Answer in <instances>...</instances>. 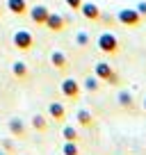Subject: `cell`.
I'll use <instances>...</instances> for the list:
<instances>
[{"instance_id": "obj_1", "label": "cell", "mask_w": 146, "mask_h": 155, "mask_svg": "<svg viewBox=\"0 0 146 155\" xmlns=\"http://www.w3.org/2000/svg\"><path fill=\"white\" fill-rule=\"evenodd\" d=\"M98 48H101V53H107V55H112L119 50V39L117 34L112 32H101L98 34Z\"/></svg>"}, {"instance_id": "obj_2", "label": "cell", "mask_w": 146, "mask_h": 155, "mask_svg": "<svg viewBox=\"0 0 146 155\" xmlns=\"http://www.w3.org/2000/svg\"><path fill=\"white\" fill-rule=\"evenodd\" d=\"M117 21L121 25H126V28H137V25L141 23V14L137 9H119Z\"/></svg>"}, {"instance_id": "obj_3", "label": "cell", "mask_w": 146, "mask_h": 155, "mask_svg": "<svg viewBox=\"0 0 146 155\" xmlns=\"http://www.w3.org/2000/svg\"><path fill=\"white\" fill-rule=\"evenodd\" d=\"M14 46L18 50H30L34 46V37H32V32H28V30H18V32H14Z\"/></svg>"}, {"instance_id": "obj_4", "label": "cell", "mask_w": 146, "mask_h": 155, "mask_svg": "<svg viewBox=\"0 0 146 155\" xmlns=\"http://www.w3.org/2000/svg\"><path fill=\"white\" fill-rule=\"evenodd\" d=\"M59 91L64 94V98H78L80 96V82L73 80V78H66V80L59 84Z\"/></svg>"}, {"instance_id": "obj_5", "label": "cell", "mask_w": 146, "mask_h": 155, "mask_svg": "<svg viewBox=\"0 0 146 155\" xmlns=\"http://www.w3.org/2000/svg\"><path fill=\"white\" fill-rule=\"evenodd\" d=\"M44 25L50 30V32H62L64 25H66V18H64L62 14H48V18H46Z\"/></svg>"}, {"instance_id": "obj_6", "label": "cell", "mask_w": 146, "mask_h": 155, "mask_svg": "<svg viewBox=\"0 0 146 155\" xmlns=\"http://www.w3.org/2000/svg\"><path fill=\"white\" fill-rule=\"evenodd\" d=\"M28 12H30V18H32V23H37V25H44L46 18H48V14H50V12L46 9L44 5H34L32 9H28Z\"/></svg>"}, {"instance_id": "obj_7", "label": "cell", "mask_w": 146, "mask_h": 155, "mask_svg": "<svg viewBox=\"0 0 146 155\" xmlns=\"http://www.w3.org/2000/svg\"><path fill=\"white\" fill-rule=\"evenodd\" d=\"M80 12H82V16H85V18H89V21H98V18H101V9H98L94 2H82Z\"/></svg>"}, {"instance_id": "obj_8", "label": "cell", "mask_w": 146, "mask_h": 155, "mask_svg": "<svg viewBox=\"0 0 146 155\" xmlns=\"http://www.w3.org/2000/svg\"><path fill=\"white\" fill-rule=\"evenodd\" d=\"M110 73H112V66H110L107 62H98L96 66H94V75H96L101 82H105L107 78H110Z\"/></svg>"}, {"instance_id": "obj_9", "label": "cell", "mask_w": 146, "mask_h": 155, "mask_svg": "<svg viewBox=\"0 0 146 155\" xmlns=\"http://www.w3.org/2000/svg\"><path fill=\"white\" fill-rule=\"evenodd\" d=\"M50 64H53L57 71H62V68H66V66H68V57L62 53V50H55V53L50 55Z\"/></svg>"}, {"instance_id": "obj_10", "label": "cell", "mask_w": 146, "mask_h": 155, "mask_svg": "<svg viewBox=\"0 0 146 155\" xmlns=\"http://www.w3.org/2000/svg\"><path fill=\"white\" fill-rule=\"evenodd\" d=\"M7 7H9V12L16 14V16H23L25 12H28V2H25V0H7Z\"/></svg>"}, {"instance_id": "obj_11", "label": "cell", "mask_w": 146, "mask_h": 155, "mask_svg": "<svg viewBox=\"0 0 146 155\" xmlns=\"http://www.w3.org/2000/svg\"><path fill=\"white\" fill-rule=\"evenodd\" d=\"M48 114H50V119H55V121H64V116H66V110H64L62 103H50Z\"/></svg>"}, {"instance_id": "obj_12", "label": "cell", "mask_w": 146, "mask_h": 155, "mask_svg": "<svg viewBox=\"0 0 146 155\" xmlns=\"http://www.w3.org/2000/svg\"><path fill=\"white\" fill-rule=\"evenodd\" d=\"M75 119H78V123H80V126H85V128H89L94 123V116H91V112H89V110H78V112H75Z\"/></svg>"}, {"instance_id": "obj_13", "label": "cell", "mask_w": 146, "mask_h": 155, "mask_svg": "<svg viewBox=\"0 0 146 155\" xmlns=\"http://www.w3.org/2000/svg\"><path fill=\"white\" fill-rule=\"evenodd\" d=\"M9 132L14 137H23L25 135V126L21 119H9Z\"/></svg>"}, {"instance_id": "obj_14", "label": "cell", "mask_w": 146, "mask_h": 155, "mask_svg": "<svg viewBox=\"0 0 146 155\" xmlns=\"http://www.w3.org/2000/svg\"><path fill=\"white\" fill-rule=\"evenodd\" d=\"M32 126H34V130L46 132V128H48V123H46V116H44V114H34V116H32Z\"/></svg>"}, {"instance_id": "obj_15", "label": "cell", "mask_w": 146, "mask_h": 155, "mask_svg": "<svg viewBox=\"0 0 146 155\" xmlns=\"http://www.w3.org/2000/svg\"><path fill=\"white\" fill-rule=\"evenodd\" d=\"M12 71H14V75L16 78H28V64L25 62H14V66H12Z\"/></svg>"}, {"instance_id": "obj_16", "label": "cell", "mask_w": 146, "mask_h": 155, "mask_svg": "<svg viewBox=\"0 0 146 155\" xmlns=\"http://www.w3.org/2000/svg\"><path fill=\"white\" fill-rule=\"evenodd\" d=\"M62 137H64V141H78V130L73 126H64Z\"/></svg>"}, {"instance_id": "obj_17", "label": "cell", "mask_w": 146, "mask_h": 155, "mask_svg": "<svg viewBox=\"0 0 146 155\" xmlns=\"http://www.w3.org/2000/svg\"><path fill=\"white\" fill-rule=\"evenodd\" d=\"M62 153H64V155H80L78 144H75V141H64V146H62Z\"/></svg>"}, {"instance_id": "obj_18", "label": "cell", "mask_w": 146, "mask_h": 155, "mask_svg": "<svg viewBox=\"0 0 146 155\" xmlns=\"http://www.w3.org/2000/svg\"><path fill=\"white\" fill-rule=\"evenodd\" d=\"M119 105L121 107H132V96L128 91H119Z\"/></svg>"}, {"instance_id": "obj_19", "label": "cell", "mask_w": 146, "mask_h": 155, "mask_svg": "<svg viewBox=\"0 0 146 155\" xmlns=\"http://www.w3.org/2000/svg\"><path fill=\"white\" fill-rule=\"evenodd\" d=\"M98 82H101V80H98L96 75L87 78V80H85V89H87V91H96V89H98Z\"/></svg>"}, {"instance_id": "obj_20", "label": "cell", "mask_w": 146, "mask_h": 155, "mask_svg": "<svg viewBox=\"0 0 146 155\" xmlns=\"http://www.w3.org/2000/svg\"><path fill=\"white\" fill-rule=\"evenodd\" d=\"M75 44L82 46V48H85V46H89V34L87 32H78V34H75Z\"/></svg>"}, {"instance_id": "obj_21", "label": "cell", "mask_w": 146, "mask_h": 155, "mask_svg": "<svg viewBox=\"0 0 146 155\" xmlns=\"http://www.w3.org/2000/svg\"><path fill=\"white\" fill-rule=\"evenodd\" d=\"M64 2H66L71 9H80V7H82V0H64Z\"/></svg>"}, {"instance_id": "obj_22", "label": "cell", "mask_w": 146, "mask_h": 155, "mask_svg": "<svg viewBox=\"0 0 146 155\" xmlns=\"http://www.w3.org/2000/svg\"><path fill=\"white\" fill-rule=\"evenodd\" d=\"M2 148H5L7 153H12V150H14V144H12L9 139H2Z\"/></svg>"}, {"instance_id": "obj_23", "label": "cell", "mask_w": 146, "mask_h": 155, "mask_svg": "<svg viewBox=\"0 0 146 155\" xmlns=\"http://www.w3.org/2000/svg\"><path fill=\"white\" fill-rule=\"evenodd\" d=\"M105 82H110V84H117V82H119V75H117V73L112 71V73H110V78H107Z\"/></svg>"}, {"instance_id": "obj_24", "label": "cell", "mask_w": 146, "mask_h": 155, "mask_svg": "<svg viewBox=\"0 0 146 155\" xmlns=\"http://www.w3.org/2000/svg\"><path fill=\"white\" fill-rule=\"evenodd\" d=\"M137 12H139L141 18H144V16H146V2H139V5H137Z\"/></svg>"}, {"instance_id": "obj_25", "label": "cell", "mask_w": 146, "mask_h": 155, "mask_svg": "<svg viewBox=\"0 0 146 155\" xmlns=\"http://www.w3.org/2000/svg\"><path fill=\"white\" fill-rule=\"evenodd\" d=\"M0 155H7V150H0Z\"/></svg>"}, {"instance_id": "obj_26", "label": "cell", "mask_w": 146, "mask_h": 155, "mask_svg": "<svg viewBox=\"0 0 146 155\" xmlns=\"http://www.w3.org/2000/svg\"><path fill=\"white\" fill-rule=\"evenodd\" d=\"M144 112H146V98H144Z\"/></svg>"}, {"instance_id": "obj_27", "label": "cell", "mask_w": 146, "mask_h": 155, "mask_svg": "<svg viewBox=\"0 0 146 155\" xmlns=\"http://www.w3.org/2000/svg\"><path fill=\"white\" fill-rule=\"evenodd\" d=\"M0 14H2V7H0Z\"/></svg>"}]
</instances>
